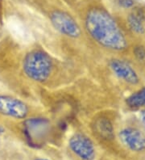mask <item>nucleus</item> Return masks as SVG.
Masks as SVG:
<instances>
[{
	"instance_id": "nucleus-7",
	"label": "nucleus",
	"mask_w": 145,
	"mask_h": 160,
	"mask_svg": "<svg viewBox=\"0 0 145 160\" xmlns=\"http://www.w3.org/2000/svg\"><path fill=\"white\" fill-rule=\"evenodd\" d=\"M29 113V107L25 102L16 97L0 95V114L15 119H25Z\"/></svg>"
},
{
	"instance_id": "nucleus-10",
	"label": "nucleus",
	"mask_w": 145,
	"mask_h": 160,
	"mask_svg": "<svg viewBox=\"0 0 145 160\" xmlns=\"http://www.w3.org/2000/svg\"><path fill=\"white\" fill-rule=\"evenodd\" d=\"M124 103L128 109L139 111L145 108V85L140 87L124 100Z\"/></svg>"
},
{
	"instance_id": "nucleus-4",
	"label": "nucleus",
	"mask_w": 145,
	"mask_h": 160,
	"mask_svg": "<svg viewBox=\"0 0 145 160\" xmlns=\"http://www.w3.org/2000/svg\"><path fill=\"white\" fill-rule=\"evenodd\" d=\"M111 73L118 80L128 87H138L141 83V76L131 62L122 58L114 57L108 62Z\"/></svg>"
},
{
	"instance_id": "nucleus-5",
	"label": "nucleus",
	"mask_w": 145,
	"mask_h": 160,
	"mask_svg": "<svg viewBox=\"0 0 145 160\" xmlns=\"http://www.w3.org/2000/svg\"><path fill=\"white\" fill-rule=\"evenodd\" d=\"M68 148L77 160H96L97 149L92 139L82 133L72 135Z\"/></svg>"
},
{
	"instance_id": "nucleus-9",
	"label": "nucleus",
	"mask_w": 145,
	"mask_h": 160,
	"mask_svg": "<svg viewBox=\"0 0 145 160\" xmlns=\"http://www.w3.org/2000/svg\"><path fill=\"white\" fill-rule=\"evenodd\" d=\"M95 134L103 142L113 143L116 139V130L114 121L106 116L97 117L93 125Z\"/></svg>"
},
{
	"instance_id": "nucleus-2",
	"label": "nucleus",
	"mask_w": 145,
	"mask_h": 160,
	"mask_svg": "<svg viewBox=\"0 0 145 160\" xmlns=\"http://www.w3.org/2000/svg\"><path fill=\"white\" fill-rule=\"evenodd\" d=\"M115 142L129 160H145V133L139 123L123 125L116 132Z\"/></svg>"
},
{
	"instance_id": "nucleus-1",
	"label": "nucleus",
	"mask_w": 145,
	"mask_h": 160,
	"mask_svg": "<svg viewBox=\"0 0 145 160\" xmlns=\"http://www.w3.org/2000/svg\"><path fill=\"white\" fill-rule=\"evenodd\" d=\"M85 28L90 37L103 49L121 53L130 49V41L118 20L101 6L93 7L85 16Z\"/></svg>"
},
{
	"instance_id": "nucleus-11",
	"label": "nucleus",
	"mask_w": 145,
	"mask_h": 160,
	"mask_svg": "<svg viewBox=\"0 0 145 160\" xmlns=\"http://www.w3.org/2000/svg\"><path fill=\"white\" fill-rule=\"evenodd\" d=\"M132 53L133 58L137 62H145V45L143 44H136L132 48Z\"/></svg>"
},
{
	"instance_id": "nucleus-8",
	"label": "nucleus",
	"mask_w": 145,
	"mask_h": 160,
	"mask_svg": "<svg viewBox=\"0 0 145 160\" xmlns=\"http://www.w3.org/2000/svg\"><path fill=\"white\" fill-rule=\"evenodd\" d=\"M125 23L128 31L138 37H145V7L136 6L127 11Z\"/></svg>"
},
{
	"instance_id": "nucleus-15",
	"label": "nucleus",
	"mask_w": 145,
	"mask_h": 160,
	"mask_svg": "<svg viewBox=\"0 0 145 160\" xmlns=\"http://www.w3.org/2000/svg\"><path fill=\"white\" fill-rule=\"evenodd\" d=\"M143 65H144V69H145V62H144V64H143Z\"/></svg>"
},
{
	"instance_id": "nucleus-3",
	"label": "nucleus",
	"mask_w": 145,
	"mask_h": 160,
	"mask_svg": "<svg viewBox=\"0 0 145 160\" xmlns=\"http://www.w3.org/2000/svg\"><path fill=\"white\" fill-rule=\"evenodd\" d=\"M23 70L29 79L36 82H45L52 71V61L50 56L41 49L30 51L23 60Z\"/></svg>"
},
{
	"instance_id": "nucleus-12",
	"label": "nucleus",
	"mask_w": 145,
	"mask_h": 160,
	"mask_svg": "<svg viewBox=\"0 0 145 160\" xmlns=\"http://www.w3.org/2000/svg\"><path fill=\"white\" fill-rule=\"evenodd\" d=\"M116 4L123 10L128 11L136 6V0H115Z\"/></svg>"
},
{
	"instance_id": "nucleus-6",
	"label": "nucleus",
	"mask_w": 145,
	"mask_h": 160,
	"mask_svg": "<svg viewBox=\"0 0 145 160\" xmlns=\"http://www.w3.org/2000/svg\"><path fill=\"white\" fill-rule=\"evenodd\" d=\"M51 23L60 34L73 39H77L81 35L79 24L70 14L60 10H55L49 16Z\"/></svg>"
},
{
	"instance_id": "nucleus-14",
	"label": "nucleus",
	"mask_w": 145,
	"mask_h": 160,
	"mask_svg": "<svg viewBox=\"0 0 145 160\" xmlns=\"http://www.w3.org/2000/svg\"><path fill=\"white\" fill-rule=\"evenodd\" d=\"M31 160H52V158H48V157H43V156H36L33 158Z\"/></svg>"
},
{
	"instance_id": "nucleus-13",
	"label": "nucleus",
	"mask_w": 145,
	"mask_h": 160,
	"mask_svg": "<svg viewBox=\"0 0 145 160\" xmlns=\"http://www.w3.org/2000/svg\"><path fill=\"white\" fill-rule=\"evenodd\" d=\"M138 121H139V125H140V126H141V128L145 133V108L139 110Z\"/></svg>"
},
{
	"instance_id": "nucleus-16",
	"label": "nucleus",
	"mask_w": 145,
	"mask_h": 160,
	"mask_svg": "<svg viewBox=\"0 0 145 160\" xmlns=\"http://www.w3.org/2000/svg\"><path fill=\"white\" fill-rule=\"evenodd\" d=\"M144 45H145V44H144Z\"/></svg>"
}]
</instances>
